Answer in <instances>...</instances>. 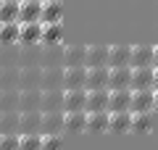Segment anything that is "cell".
Returning a JSON list of instances; mask_svg holds the SVG:
<instances>
[{
    "label": "cell",
    "mask_w": 158,
    "mask_h": 150,
    "mask_svg": "<svg viewBox=\"0 0 158 150\" xmlns=\"http://www.w3.org/2000/svg\"><path fill=\"white\" fill-rule=\"evenodd\" d=\"M21 111H6L0 113V134H19Z\"/></svg>",
    "instance_id": "26"
},
{
    "label": "cell",
    "mask_w": 158,
    "mask_h": 150,
    "mask_svg": "<svg viewBox=\"0 0 158 150\" xmlns=\"http://www.w3.org/2000/svg\"><path fill=\"white\" fill-rule=\"evenodd\" d=\"M21 69L19 66H0V90H19Z\"/></svg>",
    "instance_id": "21"
},
{
    "label": "cell",
    "mask_w": 158,
    "mask_h": 150,
    "mask_svg": "<svg viewBox=\"0 0 158 150\" xmlns=\"http://www.w3.org/2000/svg\"><path fill=\"white\" fill-rule=\"evenodd\" d=\"M111 66H132V48L129 45H113L111 48Z\"/></svg>",
    "instance_id": "31"
},
{
    "label": "cell",
    "mask_w": 158,
    "mask_h": 150,
    "mask_svg": "<svg viewBox=\"0 0 158 150\" xmlns=\"http://www.w3.org/2000/svg\"><path fill=\"white\" fill-rule=\"evenodd\" d=\"M42 3H48V0H42Z\"/></svg>",
    "instance_id": "39"
},
{
    "label": "cell",
    "mask_w": 158,
    "mask_h": 150,
    "mask_svg": "<svg viewBox=\"0 0 158 150\" xmlns=\"http://www.w3.org/2000/svg\"><path fill=\"white\" fill-rule=\"evenodd\" d=\"M87 90H111V66H87Z\"/></svg>",
    "instance_id": "1"
},
{
    "label": "cell",
    "mask_w": 158,
    "mask_h": 150,
    "mask_svg": "<svg viewBox=\"0 0 158 150\" xmlns=\"http://www.w3.org/2000/svg\"><path fill=\"white\" fill-rule=\"evenodd\" d=\"M153 129V111H132V132L145 134Z\"/></svg>",
    "instance_id": "25"
},
{
    "label": "cell",
    "mask_w": 158,
    "mask_h": 150,
    "mask_svg": "<svg viewBox=\"0 0 158 150\" xmlns=\"http://www.w3.org/2000/svg\"><path fill=\"white\" fill-rule=\"evenodd\" d=\"M19 21H42V0H21V11H19Z\"/></svg>",
    "instance_id": "16"
},
{
    "label": "cell",
    "mask_w": 158,
    "mask_h": 150,
    "mask_svg": "<svg viewBox=\"0 0 158 150\" xmlns=\"http://www.w3.org/2000/svg\"><path fill=\"white\" fill-rule=\"evenodd\" d=\"M87 66H111V48L108 45H87Z\"/></svg>",
    "instance_id": "11"
},
{
    "label": "cell",
    "mask_w": 158,
    "mask_h": 150,
    "mask_svg": "<svg viewBox=\"0 0 158 150\" xmlns=\"http://www.w3.org/2000/svg\"><path fill=\"white\" fill-rule=\"evenodd\" d=\"M66 132H87V111H66Z\"/></svg>",
    "instance_id": "23"
},
{
    "label": "cell",
    "mask_w": 158,
    "mask_h": 150,
    "mask_svg": "<svg viewBox=\"0 0 158 150\" xmlns=\"http://www.w3.org/2000/svg\"><path fill=\"white\" fill-rule=\"evenodd\" d=\"M63 92L66 90H42V113L63 111Z\"/></svg>",
    "instance_id": "19"
},
{
    "label": "cell",
    "mask_w": 158,
    "mask_h": 150,
    "mask_svg": "<svg viewBox=\"0 0 158 150\" xmlns=\"http://www.w3.org/2000/svg\"><path fill=\"white\" fill-rule=\"evenodd\" d=\"M19 11H21V0H0V24L19 21Z\"/></svg>",
    "instance_id": "29"
},
{
    "label": "cell",
    "mask_w": 158,
    "mask_h": 150,
    "mask_svg": "<svg viewBox=\"0 0 158 150\" xmlns=\"http://www.w3.org/2000/svg\"><path fill=\"white\" fill-rule=\"evenodd\" d=\"M156 66H158V48H156Z\"/></svg>",
    "instance_id": "38"
},
{
    "label": "cell",
    "mask_w": 158,
    "mask_h": 150,
    "mask_svg": "<svg viewBox=\"0 0 158 150\" xmlns=\"http://www.w3.org/2000/svg\"><path fill=\"white\" fill-rule=\"evenodd\" d=\"M19 42H21V45H40V42H42V21H27V24H21Z\"/></svg>",
    "instance_id": "12"
},
{
    "label": "cell",
    "mask_w": 158,
    "mask_h": 150,
    "mask_svg": "<svg viewBox=\"0 0 158 150\" xmlns=\"http://www.w3.org/2000/svg\"><path fill=\"white\" fill-rule=\"evenodd\" d=\"M111 132L113 134L132 132V111H111Z\"/></svg>",
    "instance_id": "20"
},
{
    "label": "cell",
    "mask_w": 158,
    "mask_h": 150,
    "mask_svg": "<svg viewBox=\"0 0 158 150\" xmlns=\"http://www.w3.org/2000/svg\"><path fill=\"white\" fill-rule=\"evenodd\" d=\"M132 111H156V90H132Z\"/></svg>",
    "instance_id": "9"
},
{
    "label": "cell",
    "mask_w": 158,
    "mask_h": 150,
    "mask_svg": "<svg viewBox=\"0 0 158 150\" xmlns=\"http://www.w3.org/2000/svg\"><path fill=\"white\" fill-rule=\"evenodd\" d=\"M19 111H42V90H21V103Z\"/></svg>",
    "instance_id": "18"
},
{
    "label": "cell",
    "mask_w": 158,
    "mask_h": 150,
    "mask_svg": "<svg viewBox=\"0 0 158 150\" xmlns=\"http://www.w3.org/2000/svg\"><path fill=\"white\" fill-rule=\"evenodd\" d=\"M111 90H132V66H111Z\"/></svg>",
    "instance_id": "14"
},
{
    "label": "cell",
    "mask_w": 158,
    "mask_h": 150,
    "mask_svg": "<svg viewBox=\"0 0 158 150\" xmlns=\"http://www.w3.org/2000/svg\"><path fill=\"white\" fill-rule=\"evenodd\" d=\"M132 90H156V66H132Z\"/></svg>",
    "instance_id": "2"
},
{
    "label": "cell",
    "mask_w": 158,
    "mask_h": 150,
    "mask_svg": "<svg viewBox=\"0 0 158 150\" xmlns=\"http://www.w3.org/2000/svg\"><path fill=\"white\" fill-rule=\"evenodd\" d=\"M63 74L66 66H42V90H66Z\"/></svg>",
    "instance_id": "6"
},
{
    "label": "cell",
    "mask_w": 158,
    "mask_h": 150,
    "mask_svg": "<svg viewBox=\"0 0 158 150\" xmlns=\"http://www.w3.org/2000/svg\"><path fill=\"white\" fill-rule=\"evenodd\" d=\"M63 87L66 90H87V66H66Z\"/></svg>",
    "instance_id": "3"
},
{
    "label": "cell",
    "mask_w": 158,
    "mask_h": 150,
    "mask_svg": "<svg viewBox=\"0 0 158 150\" xmlns=\"http://www.w3.org/2000/svg\"><path fill=\"white\" fill-rule=\"evenodd\" d=\"M156 111H158V90H156Z\"/></svg>",
    "instance_id": "37"
},
{
    "label": "cell",
    "mask_w": 158,
    "mask_h": 150,
    "mask_svg": "<svg viewBox=\"0 0 158 150\" xmlns=\"http://www.w3.org/2000/svg\"><path fill=\"white\" fill-rule=\"evenodd\" d=\"M132 66H156V48L150 45H137L132 48Z\"/></svg>",
    "instance_id": "17"
},
{
    "label": "cell",
    "mask_w": 158,
    "mask_h": 150,
    "mask_svg": "<svg viewBox=\"0 0 158 150\" xmlns=\"http://www.w3.org/2000/svg\"><path fill=\"white\" fill-rule=\"evenodd\" d=\"M156 90H158V66H156Z\"/></svg>",
    "instance_id": "36"
},
{
    "label": "cell",
    "mask_w": 158,
    "mask_h": 150,
    "mask_svg": "<svg viewBox=\"0 0 158 150\" xmlns=\"http://www.w3.org/2000/svg\"><path fill=\"white\" fill-rule=\"evenodd\" d=\"M19 134H42V111H27V113H21Z\"/></svg>",
    "instance_id": "7"
},
{
    "label": "cell",
    "mask_w": 158,
    "mask_h": 150,
    "mask_svg": "<svg viewBox=\"0 0 158 150\" xmlns=\"http://www.w3.org/2000/svg\"><path fill=\"white\" fill-rule=\"evenodd\" d=\"M87 132H111V111H87Z\"/></svg>",
    "instance_id": "10"
},
{
    "label": "cell",
    "mask_w": 158,
    "mask_h": 150,
    "mask_svg": "<svg viewBox=\"0 0 158 150\" xmlns=\"http://www.w3.org/2000/svg\"><path fill=\"white\" fill-rule=\"evenodd\" d=\"M19 32H21V21H8L0 24V45H16Z\"/></svg>",
    "instance_id": "30"
},
{
    "label": "cell",
    "mask_w": 158,
    "mask_h": 150,
    "mask_svg": "<svg viewBox=\"0 0 158 150\" xmlns=\"http://www.w3.org/2000/svg\"><path fill=\"white\" fill-rule=\"evenodd\" d=\"M111 111H132V90H111Z\"/></svg>",
    "instance_id": "27"
},
{
    "label": "cell",
    "mask_w": 158,
    "mask_h": 150,
    "mask_svg": "<svg viewBox=\"0 0 158 150\" xmlns=\"http://www.w3.org/2000/svg\"><path fill=\"white\" fill-rule=\"evenodd\" d=\"M42 150H63L61 134H42Z\"/></svg>",
    "instance_id": "34"
},
{
    "label": "cell",
    "mask_w": 158,
    "mask_h": 150,
    "mask_svg": "<svg viewBox=\"0 0 158 150\" xmlns=\"http://www.w3.org/2000/svg\"><path fill=\"white\" fill-rule=\"evenodd\" d=\"M63 66H87V45H66Z\"/></svg>",
    "instance_id": "15"
},
{
    "label": "cell",
    "mask_w": 158,
    "mask_h": 150,
    "mask_svg": "<svg viewBox=\"0 0 158 150\" xmlns=\"http://www.w3.org/2000/svg\"><path fill=\"white\" fill-rule=\"evenodd\" d=\"M19 103H21V90H0V113L19 111Z\"/></svg>",
    "instance_id": "28"
},
{
    "label": "cell",
    "mask_w": 158,
    "mask_h": 150,
    "mask_svg": "<svg viewBox=\"0 0 158 150\" xmlns=\"http://www.w3.org/2000/svg\"><path fill=\"white\" fill-rule=\"evenodd\" d=\"M19 90H42V66H21Z\"/></svg>",
    "instance_id": "5"
},
{
    "label": "cell",
    "mask_w": 158,
    "mask_h": 150,
    "mask_svg": "<svg viewBox=\"0 0 158 150\" xmlns=\"http://www.w3.org/2000/svg\"><path fill=\"white\" fill-rule=\"evenodd\" d=\"M66 132V111L42 113V134H63Z\"/></svg>",
    "instance_id": "4"
},
{
    "label": "cell",
    "mask_w": 158,
    "mask_h": 150,
    "mask_svg": "<svg viewBox=\"0 0 158 150\" xmlns=\"http://www.w3.org/2000/svg\"><path fill=\"white\" fill-rule=\"evenodd\" d=\"M19 150H42V134H21Z\"/></svg>",
    "instance_id": "33"
},
{
    "label": "cell",
    "mask_w": 158,
    "mask_h": 150,
    "mask_svg": "<svg viewBox=\"0 0 158 150\" xmlns=\"http://www.w3.org/2000/svg\"><path fill=\"white\" fill-rule=\"evenodd\" d=\"M63 50H66V45H61V42L45 45V50H42V66H63Z\"/></svg>",
    "instance_id": "22"
},
{
    "label": "cell",
    "mask_w": 158,
    "mask_h": 150,
    "mask_svg": "<svg viewBox=\"0 0 158 150\" xmlns=\"http://www.w3.org/2000/svg\"><path fill=\"white\" fill-rule=\"evenodd\" d=\"M63 40V24H42V45H56Z\"/></svg>",
    "instance_id": "32"
},
{
    "label": "cell",
    "mask_w": 158,
    "mask_h": 150,
    "mask_svg": "<svg viewBox=\"0 0 158 150\" xmlns=\"http://www.w3.org/2000/svg\"><path fill=\"white\" fill-rule=\"evenodd\" d=\"M21 134H0V150H19Z\"/></svg>",
    "instance_id": "35"
},
{
    "label": "cell",
    "mask_w": 158,
    "mask_h": 150,
    "mask_svg": "<svg viewBox=\"0 0 158 150\" xmlns=\"http://www.w3.org/2000/svg\"><path fill=\"white\" fill-rule=\"evenodd\" d=\"M56 21H63V3L61 0L42 3V24H56Z\"/></svg>",
    "instance_id": "24"
},
{
    "label": "cell",
    "mask_w": 158,
    "mask_h": 150,
    "mask_svg": "<svg viewBox=\"0 0 158 150\" xmlns=\"http://www.w3.org/2000/svg\"><path fill=\"white\" fill-rule=\"evenodd\" d=\"M63 111H87V90H66Z\"/></svg>",
    "instance_id": "13"
},
{
    "label": "cell",
    "mask_w": 158,
    "mask_h": 150,
    "mask_svg": "<svg viewBox=\"0 0 158 150\" xmlns=\"http://www.w3.org/2000/svg\"><path fill=\"white\" fill-rule=\"evenodd\" d=\"M87 111H111V90H87Z\"/></svg>",
    "instance_id": "8"
}]
</instances>
